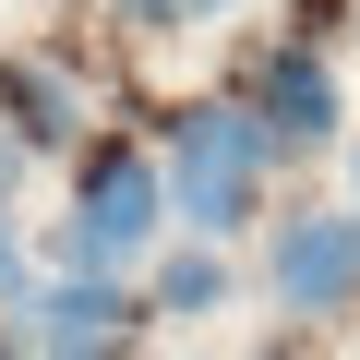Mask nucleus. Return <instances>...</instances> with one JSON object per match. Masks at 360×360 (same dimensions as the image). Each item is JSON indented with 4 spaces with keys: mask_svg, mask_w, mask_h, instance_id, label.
Wrapping results in <instances>:
<instances>
[{
    "mask_svg": "<svg viewBox=\"0 0 360 360\" xmlns=\"http://www.w3.org/2000/svg\"><path fill=\"white\" fill-rule=\"evenodd\" d=\"M252 120H264V144L276 156H312V144H336V72L312 60V49H276L264 72H252V96H240Z\"/></svg>",
    "mask_w": 360,
    "mask_h": 360,
    "instance_id": "39448f33",
    "label": "nucleus"
},
{
    "mask_svg": "<svg viewBox=\"0 0 360 360\" xmlns=\"http://www.w3.org/2000/svg\"><path fill=\"white\" fill-rule=\"evenodd\" d=\"M156 229H168V168H156L144 144H96L72 217L49 229V264H60V276H120V288H132V264L156 252Z\"/></svg>",
    "mask_w": 360,
    "mask_h": 360,
    "instance_id": "f03ea898",
    "label": "nucleus"
},
{
    "mask_svg": "<svg viewBox=\"0 0 360 360\" xmlns=\"http://www.w3.org/2000/svg\"><path fill=\"white\" fill-rule=\"evenodd\" d=\"M132 336H144V288H120V276H49L25 300L37 360H132Z\"/></svg>",
    "mask_w": 360,
    "mask_h": 360,
    "instance_id": "20e7f679",
    "label": "nucleus"
},
{
    "mask_svg": "<svg viewBox=\"0 0 360 360\" xmlns=\"http://www.w3.org/2000/svg\"><path fill=\"white\" fill-rule=\"evenodd\" d=\"M72 120H84V96H72L37 49H0V132L37 156V144H72Z\"/></svg>",
    "mask_w": 360,
    "mask_h": 360,
    "instance_id": "423d86ee",
    "label": "nucleus"
},
{
    "mask_svg": "<svg viewBox=\"0 0 360 360\" xmlns=\"http://www.w3.org/2000/svg\"><path fill=\"white\" fill-rule=\"evenodd\" d=\"M348 205H360V144H348Z\"/></svg>",
    "mask_w": 360,
    "mask_h": 360,
    "instance_id": "9d476101",
    "label": "nucleus"
},
{
    "mask_svg": "<svg viewBox=\"0 0 360 360\" xmlns=\"http://www.w3.org/2000/svg\"><path fill=\"white\" fill-rule=\"evenodd\" d=\"M144 312H156V324H205V312H229V252H217V240L156 252V264H144Z\"/></svg>",
    "mask_w": 360,
    "mask_h": 360,
    "instance_id": "0eeeda50",
    "label": "nucleus"
},
{
    "mask_svg": "<svg viewBox=\"0 0 360 360\" xmlns=\"http://www.w3.org/2000/svg\"><path fill=\"white\" fill-rule=\"evenodd\" d=\"M0 300H13V312L37 300V288H25V229H13V205H0Z\"/></svg>",
    "mask_w": 360,
    "mask_h": 360,
    "instance_id": "6e6552de",
    "label": "nucleus"
},
{
    "mask_svg": "<svg viewBox=\"0 0 360 360\" xmlns=\"http://www.w3.org/2000/svg\"><path fill=\"white\" fill-rule=\"evenodd\" d=\"M264 288H276V312H300V324L360 312V205H300V217H276Z\"/></svg>",
    "mask_w": 360,
    "mask_h": 360,
    "instance_id": "7ed1b4c3",
    "label": "nucleus"
},
{
    "mask_svg": "<svg viewBox=\"0 0 360 360\" xmlns=\"http://www.w3.org/2000/svg\"><path fill=\"white\" fill-rule=\"evenodd\" d=\"M13 193H25V144L0 132V205H13Z\"/></svg>",
    "mask_w": 360,
    "mask_h": 360,
    "instance_id": "1a4fd4ad",
    "label": "nucleus"
},
{
    "mask_svg": "<svg viewBox=\"0 0 360 360\" xmlns=\"http://www.w3.org/2000/svg\"><path fill=\"white\" fill-rule=\"evenodd\" d=\"M264 168H276V144H264V120L240 96L180 108V132H168V217L193 240H240V217L264 205Z\"/></svg>",
    "mask_w": 360,
    "mask_h": 360,
    "instance_id": "f257e3e1",
    "label": "nucleus"
}]
</instances>
